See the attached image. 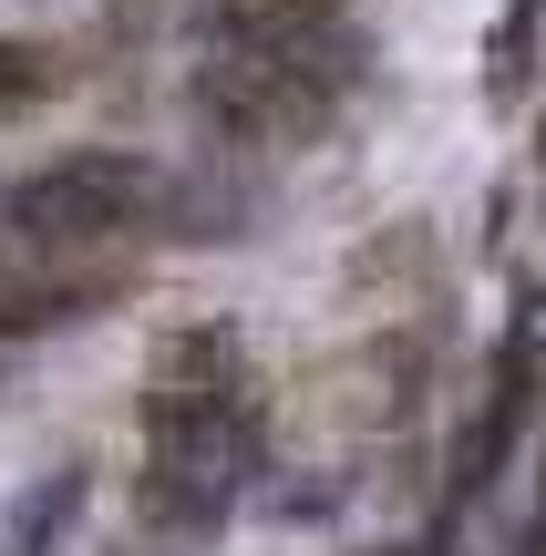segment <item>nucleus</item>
<instances>
[{
	"instance_id": "1",
	"label": "nucleus",
	"mask_w": 546,
	"mask_h": 556,
	"mask_svg": "<svg viewBox=\"0 0 546 556\" xmlns=\"http://www.w3.org/2000/svg\"><path fill=\"white\" fill-rule=\"evenodd\" d=\"M351 83H361V41L341 31V11L300 21V11H258V0H217V21H206L196 103L227 135H258V144L320 135Z\"/></svg>"
},
{
	"instance_id": "2",
	"label": "nucleus",
	"mask_w": 546,
	"mask_h": 556,
	"mask_svg": "<svg viewBox=\"0 0 546 556\" xmlns=\"http://www.w3.org/2000/svg\"><path fill=\"white\" fill-rule=\"evenodd\" d=\"M155 206H165V176L144 155H62V165H41V176H21L0 217H11L21 238H52V248H114V238H135Z\"/></svg>"
},
{
	"instance_id": "3",
	"label": "nucleus",
	"mask_w": 546,
	"mask_h": 556,
	"mask_svg": "<svg viewBox=\"0 0 546 556\" xmlns=\"http://www.w3.org/2000/svg\"><path fill=\"white\" fill-rule=\"evenodd\" d=\"M258 475V413L227 422H176V433H144V526H176V536H206L227 505Z\"/></svg>"
},
{
	"instance_id": "4",
	"label": "nucleus",
	"mask_w": 546,
	"mask_h": 556,
	"mask_svg": "<svg viewBox=\"0 0 546 556\" xmlns=\"http://www.w3.org/2000/svg\"><path fill=\"white\" fill-rule=\"evenodd\" d=\"M114 289H124V268L103 258V248H52V238L0 227V340L62 330V319H93Z\"/></svg>"
},
{
	"instance_id": "5",
	"label": "nucleus",
	"mask_w": 546,
	"mask_h": 556,
	"mask_svg": "<svg viewBox=\"0 0 546 556\" xmlns=\"http://www.w3.org/2000/svg\"><path fill=\"white\" fill-rule=\"evenodd\" d=\"M258 413L247 402V351L227 330H165L144 361V433H176V422H227Z\"/></svg>"
},
{
	"instance_id": "6",
	"label": "nucleus",
	"mask_w": 546,
	"mask_h": 556,
	"mask_svg": "<svg viewBox=\"0 0 546 556\" xmlns=\"http://www.w3.org/2000/svg\"><path fill=\"white\" fill-rule=\"evenodd\" d=\"M82 516V464H62V475H41L31 495H21V516H11V556H52V536Z\"/></svg>"
},
{
	"instance_id": "7",
	"label": "nucleus",
	"mask_w": 546,
	"mask_h": 556,
	"mask_svg": "<svg viewBox=\"0 0 546 556\" xmlns=\"http://www.w3.org/2000/svg\"><path fill=\"white\" fill-rule=\"evenodd\" d=\"M62 83H73V62H62L52 41H0V124L31 114V103H52Z\"/></svg>"
},
{
	"instance_id": "8",
	"label": "nucleus",
	"mask_w": 546,
	"mask_h": 556,
	"mask_svg": "<svg viewBox=\"0 0 546 556\" xmlns=\"http://www.w3.org/2000/svg\"><path fill=\"white\" fill-rule=\"evenodd\" d=\"M526 31H536V0H516L506 31H495V93H516V83H526Z\"/></svg>"
},
{
	"instance_id": "9",
	"label": "nucleus",
	"mask_w": 546,
	"mask_h": 556,
	"mask_svg": "<svg viewBox=\"0 0 546 556\" xmlns=\"http://www.w3.org/2000/svg\"><path fill=\"white\" fill-rule=\"evenodd\" d=\"M258 11H300V21H330L341 0H258Z\"/></svg>"
},
{
	"instance_id": "10",
	"label": "nucleus",
	"mask_w": 546,
	"mask_h": 556,
	"mask_svg": "<svg viewBox=\"0 0 546 556\" xmlns=\"http://www.w3.org/2000/svg\"><path fill=\"white\" fill-rule=\"evenodd\" d=\"M536 556H546V505H536Z\"/></svg>"
}]
</instances>
